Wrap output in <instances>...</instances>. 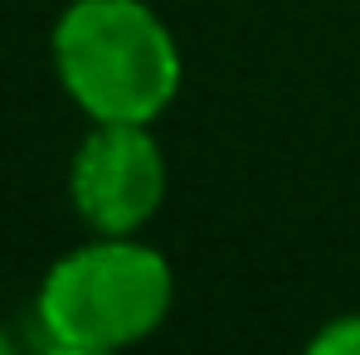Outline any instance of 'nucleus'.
<instances>
[{"label":"nucleus","mask_w":360,"mask_h":355,"mask_svg":"<svg viewBox=\"0 0 360 355\" xmlns=\"http://www.w3.org/2000/svg\"><path fill=\"white\" fill-rule=\"evenodd\" d=\"M49 59L88 122H161L185 78L176 34L146 0H68Z\"/></svg>","instance_id":"nucleus-1"},{"label":"nucleus","mask_w":360,"mask_h":355,"mask_svg":"<svg viewBox=\"0 0 360 355\" xmlns=\"http://www.w3.org/2000/svg\"><path fill=\"white\" fill-rule=\"evenodd\" d=\"M176 268L141 234H93L49 263L34 292V321L54 351L103 355L166 326Z\"/></svg>","instance_id":"nucleus-2"},{"label":"nucleus","mask_w":360,"mask_h":355,"mask_svg":"<svg viewBox=\"0 0 360 355\" xmlns=\"http://www.w3.org/2000/svg\"><path fill=\"white\" fill-rule=\"evenodd\" d=\"M166 185L151 122H93L68 161V205L93 234H141L161 214Z\"/></svg>","instance_id":"nucleus-3"},{"label":"nucleus","mask_w":360,"mask_h":355,"mask_svg":"<svg viewBox=\"0 0 360 355\" xmlns=\"http://www.w3.org/2000/svg\"><path fill=\"white\" fill-rule=\"evenodd\" d=\"M307 351L311 355H360V311H341L326 326H316Z\"/></svg>","instance_id":"nucleus-4"},{"label":"nucleus","mask_w":360,"mask_h":355,"mask_svg":"<svg viewBox=\"0 0 360 355\" xmlns=\"http://www.w3.org/2000/svg\"><path fill=\"white\" fill-rule=\"evenodd\" d=\"M10 351H15V341H10V336L0 331V355H10Z\"/></svg>","instance_id":"nucleus-5"}]
</instances>
